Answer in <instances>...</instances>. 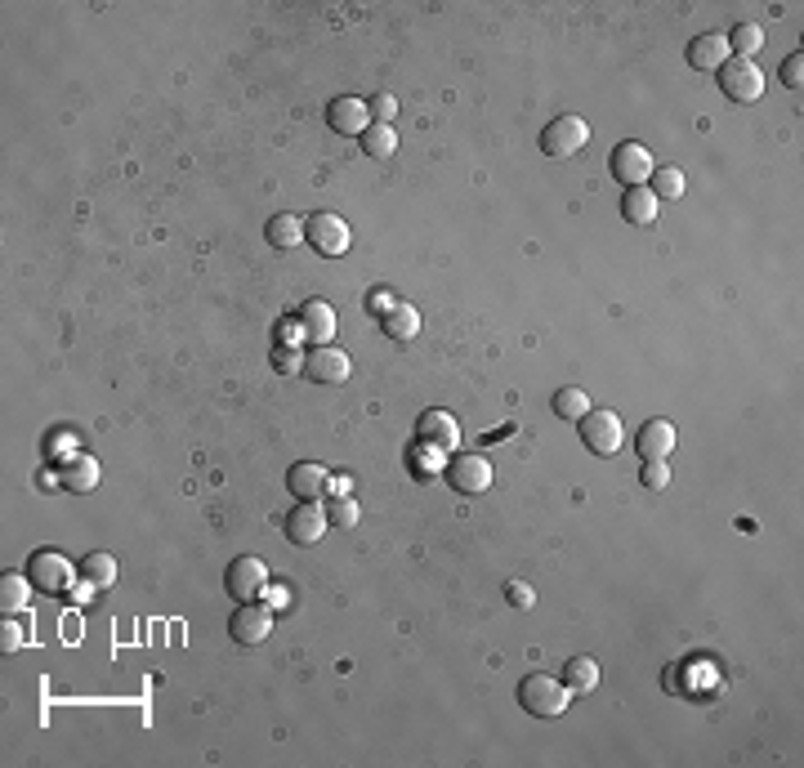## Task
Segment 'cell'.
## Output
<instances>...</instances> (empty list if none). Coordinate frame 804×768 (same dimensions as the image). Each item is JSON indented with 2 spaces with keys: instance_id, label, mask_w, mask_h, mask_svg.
Wrapping results in <instances>:
<instances>
[{
  "instance_id": "6da1fadb",
  "label": "cell",
  "mask_w": 804,
  "mask_h": 768,
  "mask_svg": "<svg viewBox=\"0 0 804 768\" xmlns=\"http://www.w3.org/2000/svg\"><path fill=\"white\" fill-rule=\"evenodd\" d=\"M568 688L559 684L554 675H545V670H536V675H528L519 684V706L528 710L532 719H554V715H563L568 710Z\"/></svg>"
},
{
  "instance_id": "7a4b0ae2",
  "label": "cell",
  "mask_w": 804,
  "mask_h": 768,
  "mask_svg": "<svg viewBox=\"0 0 804 768\" xmlns=\"http://www.w3.org/2000/svg\"><path fill=\"white\" fill-rule=\"evenodd\" d=\"M577 429H581V443L590 447V456H617L621 438H626L621 416L617 411H603V407H590L586 416L577 420Z\"/></svg>"
},
{
  "instance_id": "3957f363",
  "label": "cell",
  "mask_w": 804,
  "mask_h": 768,
  "mask_svg": "<svg viewBox=\"0 0 804 768\" xmlns=\"http://www.w3.org/2000/svg\"><path fill=\"white\" fill-rule=\"evenodd\" d=\"M715 81H720V90H724V99H733V103H760V94H764V72H760V63H751V59H724V67L715 72Z\"/></svg>"
},
{
  "instance_id": "277c9868",
  "label": "cell",
  "mask_w": 804,
  "mask_h": 768,
  "mask_svg": "<svg viewBox=\"0 0 804 768\" xmlns=\"http://www.w3.org/2000/svg\"><path fill=\"white\" fill-rule=\"evenodd\" d=\"M304 242L322 259H340L349 251V224H344L340 215H331V210H318V215L304 219Z\"/></svg>"
},
{
  "instance_id": "5b68a950",
  "label": "cell",
  "mask_w": 804,
  "mask_h": 768,
  "mask_svg": "<svg viewBox=\"0 0 804 768\" xmlns=\"http://www.w3.org/2000/svg\"><path fill=\"white\" fill-rule=\"evenodd\" d=\"M228 635H233L242 648H260V643L273 635V608L268 603H237V612L228 617Z\"/></svg>"
},
{
  "instance_id": "8992f818",
  "label": "cell",
  "mask_w": 804,
  "mask_h": 768,
  "mask_svg": "<svg viewBox=\"0 0 804 768\" xmlns=\"http://www.w3.org/2000/svg\"><path fill=\"white\" fill-rule=\"evenodd\" d=\"M443 474L456 496H483L492 487V465H487V456H474V451L469 456H452Z\"/></svg>"
},
{
  "instance_id": "52a82bcc",
  "label": "cell",
  "mask_w": 804,
  "mask_h": 768,
  "mask_svg": "<svg viewBox=\"0 0 804 768\" xmlns=\"http://www.w3.org/2000/svg\"><path fill=\"white\" fill-rule=\"evenodd\" d=\"M590 143V126L581 117H554L541 134V152L545 157H572Z\"/></svg>"
},
{
  "instance_id": "ba28073f",
  "label": "cell",
  "mask_w": 804,
  "mask_h": 768,
  "mask_svg": "<svg viewBox=\"0 0 804 768\" xmlns=\"http://www.w3.org/2000/svg\"><path fill=\"white\" fill-rule=\"evenodd\" d=\"M608 166H612V175L621 179L626 188H639V184H648L653 179V152L644 148V143H617L612 148V157H608Z\"/></svg>"
},
{
  "instance_id": "9c48e42d",
  "label": "cell",
  "mask_w": 804,
  "mask_h": 768,
  "mask_svg": "<svg viewBox=\"0 0 804 768\" xmlns=\"http://www.w3.org/2000/svg\"><path fill=\"white\" fill-rule=\"evenodd\" d=\"M353 371L349 353L335 349V344H313L309 358H304V376H309L313 384H344Z\"/></svg>"
},
{
  "instance_id": "30bf717a",
  "label": "cell",
  "mask_w": 804,
  "mask_h": 768,
  "mask_svg": "<svg viewBox=\"0 0 804 768\" xmlns=\"http://www.w3.org/2000/svg\"><path fill=\"white\" fill-rule=\"evenodd\" d=\"M327 527H331V518L318 501H300L291 514H286V541L291 545H318L322 536H327Z\"/></svg>"
},
{
  "instance_id": "8fae6325",
  "label": "cell",
  "mask_w": 804,
  "mask_h": 768,
  "mask_svg": "<svg viewBox=\"0 0 804 768\" xmlns=\"http://www.w3.org/2000/svg\"><path fill=\"white\" fill-rule=\"evenodd\" d=\"M327 126L335 134H358L362 139L367 126H371V103L358 99V94H340V99L327 103Z\"/></svg>"
},
{
  "instance_id": "7c38bea8",
  "label": "cell",
  "mask_w": 804,
  "mask_h": 768,
  "mask_svg": "<svg viewBox=\"0 0 804 768\" xmlns=\"http://www.w3.org/2000/svg\"><path fill=\"white\" fill-rule=\"evenodd\" d=\"M264 585H268V568H264V559H255V554H242V559L228 568V594H233V599H242V603L260 599Z\"/></svg>"
},
{
  "instance_id": "4fadbf2b",
  "label": "cell",
  "mask_w": 804,
  "mask_h": 768,
  "mask_svg": "<svg viewBox=\"0 0 804 768\" xmlns=\"http://www.w3.org/2000/svg\"><path fill=\"white\" fill-rule=\"evenodd\" d=\"M27 576H32V585H41V590H67V581H72V563H67L63 554H54V550H36L32 563H27Z\"/></svg>"
},
{
  "instance_id": "5bb4252c",
  "label": "cell",
  "mask_w": 804,
  "mask_h": 768,
  "mask_svg": "<svg viewBox=\"0 0 804 768\" xmlns=\"http://www.w3.org/2000/svg\"><path fill=\"white\" fill-rule=\"evenodd\" d=\"M635 451L644 460H666L670 451H675V425L662 420V416L644 420V425H639V434H635Z\"/></svg>"
},
{
  "instance_id": "9a60e30c",
  "label": "cell",
  "mask_w": 804,
  "mask_h": 768,
  "mask_svg": "<svg viewBox=\"0 0 804 768\" xmlns=\"http://www.w3.org/2000/svg\"><path fill=\"white\" fill-rule=\"evenodd\" d=\"M286 487H291L295 501H322L327 496V469L313 465V460H300V465L286 469Z\"/></svg>"
},
{
  "instance_id": "2e32d148",
  "label": "cell",
  "mask_w": 804,
  "mask_h": 768,
  "mask_svg": "<svg viewBox=\"0 0 804 768\" xmlns=\"http://www.w3.org/2000/svg\"><path fill=\"white\" fill-rule=\"evenodd\" d=\"M300 335L309 344H331V335H335V309H331L327 300L300 304Z\"/></svg>"
},
{
  "instance_id": "e0dca14e",
  "label": "cell",
  "mask_w": 804,
  "mask_h": 768,
  "mask_svg": "<svg viewBox=\"0 0 804 768\" xmlns=\"http://www.w3.org/2000/svg\"><path fill=\"white\" fill-rule=\"evenodd\" d=\"M724 59H729V41H724L720 32H706V36L688 41V63H693L697 72H720Z\"/></svg>"
},
{
  "instance_id": "ac0fdd59",
  "label": "cell",
  "mask_w": 804,
  "mask_h": 768,
  "mask_svg": "<svg viewBox=\"0 0 804 768\" xmlns=\"http://www.w3.org/2000/svg\"><path fill=\"white\" fill-rule=\"evenodd\" d=\"M456 438H461V425H456L452 411H425V416H420V443L425 447L452 451Z\"/></svg>"
},
{
  "instance_id": "d6986e66",
  "label": "cell",
  "mask_w": 804,
  "mask_h": 768,
  "mask_svg": "<svg viewBox=\"0 0 804 768\" xmlns=\"http://www.w3.org/2000/svg\"><path fill=\"white\" fill-rule=\"evenodd\" d=\"M59 478H63V487L67 492H94L99 487V460L94 456H67L63 460V469H59Z\"/></svg>"
},
{
  "instance_id": "ffe728a7",
  "label": "cell",
  "mask_w": 804,
  "mask_h": 768,
  "mask_svg": "<svg viewBox=\"0 0 804 768\" xmlns=\"http://www.w3.org/2000/svg\"><path fill=\"white\" fill-rule=\"evenodd\" d=\"M657 197H653V188L648 184H639V188H626V197H621V215H626V224H635V228H648L657 219Z\"/></svg>"
},
{
  "instance_id": "44dd1931",
  "label": "cell",
  "mask_w": 804,
  "mask_h": 768,
  "mask_svg": "<svg viewBox=\"0 0 804 768\" xmlns=\"http://www.w3.org/2000/svg\"><path fill=\"white\" fill-rule=\"evenodd\" d=\"M380 331H385L394 344L416 340V335H420V313L411 309V304H394V309H389L385 318H380Z\"/></svg>"
},
{
  "instance_id": "7402d4cb",
  "label": "cell",
  "mask_w": 804,
  "mask_h": 768,
  "mask_svg": "<svg viewBox=\"0 0 804 768\" xmlns=\"http://www.w3.org/2000/svg\"><path fill=\"white\" fill-rule=\"evenodd\" d=\"M559 684L568 688V693H590V688L599 684V661L595 657H572L568 666H563Z\"/></svg>"
},
{
  "instance_id": "603a6c76",
  "label": "cell",
  "mask_w": 804,
  "mask_h": 768,
  "mask_svg": "<svg viewBox=\"0 0 804 768\" xmlns=\"http://www.w3.org/2000/svg\"><path fill=\"white\" fill-rule=\"evenodd\" d=\"M550 407H554V416H559V420H572V425H577V420L590 411V398H586V389H581V384H563V389H554Z\"/></svg>"
},
{
  "instance_id": "cb8c5ba5",
  "label": "cell",
  "mask_w": 804,
  "mask_h": 768,
  "mask_svg": "<svg viewBox=\"0 0 804 768\" xmlns=\"http://www.w3.org/2000/svg\"><path fill=\"white\" fill-rule=\"evenodd\" d=\"M264 237L277 246V251H295V246L304 242V219H295V215H273V219H268V228H264Z\"/></svg>"
},
{
  "instance_id": "d4e9b609",
  "label": "cell",
  "mask_w": 804,
  "mask_h": 768,
  "mask_svg": "<svg viewBox=\"0 0 804 768\" xmlns=\"http://www.w3.org/2000/svg\"><path fill=\"white\" fill-rule=\"evenodd\" d=\"M764 45V27L760 23H737L729 32V54L733 59H755Z\"/></svg>"
},
{
  "instance_id": "484cf974",
  "label": "cell",
  "mask_w": 804,
  "mask_h": 768,
  "mask_svg": "<svg viewBox=\"0 0 804 768\" xmlns=\"http://www.w3.org/2000/svg\"><path fill=\"white\" fill-rule=\"evenodd\" d=\"M394 148H398L394 126H380V121H371L367 134H362V152H367V157H376V161H389V157H394Z\"/></svg>"
},
{
  "instance_id": "4316f807",
  "label": "cell",
  "mask_w": 804,
  "mask_h": 768,
  "mask_svg": "<svg viewBox=\"0 0 804 768\" xmlns=\"http://www.w3.org/2000/svg\"><path fill=\"white\" fill-rule=\"evenodd\" d=\"M648 188H653V197H657V201H675V197H684V170H679V166H657V170H653V179H648Z\"/></svg>"
},
{
  "instance_id": "83f0119b",
  "label": "cell",
  "mask_w": 804,
  "mask_h": 768,
  "mask_svg": "<svg viewBox=\"0 0 804 768\" xmlns=\"http://www.w3.org/2000/svg\"><path fill=\"white\" fill-rule=\"evenodd\" d=\"M81 581L99 585V590L117 585V559H112V554H90V559L81 563Z\"/></svg>"
},
{
  "instance_id": "f1b7e54d",
  "label": "cell",
  "mask_w": 804,
  "mask_h": 768,
  "mask_svg": "<svg viewBox=\"0 0 804 768\" xmlns=\"http://www.w3.org/2000/svg\"><path fill=\"white\" fill-rule=\"evenodd\" d=\"M27 594H32V576H0V603H5V612H18L27 608Z\"/></svg>"
},
{
  "instance_id": "f546056e",
  "label": "cell",
  "mask_w": 804,
  "mask_h": 768,
  "mask_svg": "<svg viewBox=\"0 0 804 768\" xmlns=\"http://www.w3.org/2000/svg\"><path fill=\"white\" fill-rule=\"evenodd\" d=\"M639 483H644L648 492H666V487H670V465H666V460H644V469H639Z\"/></svg>"
},
{
  "instance_id": "4dcf8cb0",
  "label": "cell",
  "mask_w": 804,
  "mask_h": 768,
  "mask_svg": "<svg viewBox=\"0 0 804 768\" xmlns=\"http://www.w3.org/2000/svg\"><path fill=\"white\" fill-rule=\"evenodd\" d=\"M327 518H331V527H353V523H358V505H353L349 496H331Z\"/></svg>"
},
{
  "instance_id": "1f68e13d",
  "label": "cell",
  "mask_w": 804,
  "mask_h": 768,
  "mask_svg": "<svg viewBox=\"0 0 804 768\" xmlns=\"http://www.w3.org/2000/svg\"><path fill=\"white\" fill-rule=\"evenodd\" d=\"M394 117H398V99H394V94H376V99H371V121L389 126Z\"/></svg>"
},
{
  "instance_id": "d6a6232c",
  "label": "cell",
  "mask_w": 804,
  "mask_h": 768,
  "mask_svg": "<svg viewBox=\"0 0 804 768\" xmlns=\"http://www.w3.org/2000/svg\"><path fill=\"white\" fill-rule=\"evenodd\" d=\"M782 85H787V90H800L804 85V59L800 54H791V59L782 63Z\"/></svg>"
},
{
  "instance_id": "836d02e7",
  "label": "cell",
  "mask_w": 804,
  "mask_h": 768,
  "mask_svg": "<svg viewBox=\"0 0 804 768\" xmlns=\"http://www.w3.org/2000/svg\"><path fill=\"white\" fill-rule=\"evenodd\" d=\"M273 367L282 371V376H295V371H304V358L291 349H273Z\"/></svg>"
},
{
  "instance_id": "e575fe53",
  "label": "cell",
  "mask_w": 804,
  "mask_h": 768,
  "mask_svg": "<svg viewBox=\"0 0 804 768\" xmlns=\"http://www.w3.org/2000/svg\"><path fill=\"white\" fill-rule=\"evenodd\" d=\"M505 599H510L514 608H532V603H536V594H532V585L510 581V585H505Z\"/></svg>"
},
{
  "instance_id": "d590c367",
  "label": "cell",
  "mask_w": 804,
  "mask_h": 768,
  "mask_svg": "<svg viewBox=\"0 0 804 768\" xmlns=\"http://www.w3.org/2000/svg\"><path fill=\"white\" fill-rule=\"evenodd\" d=\"M371 309H376L380 318H385V313L394 309V300H389V291H376V295H371Z\"/></svg>"
},
{
  "instance_id": "8d00e7d4",
  "label": "cell",
  "mask_w": 804,
  "mask_h": 768,
  "mask_svg": "<svg viewBox=\"0 0 804 768\" xmlns=\"http://www.w3.org/2000/svg\"><path fill=\"white\" fill-rule=\"evenodd\" d=\"M286 603H291V594H286L282 585H277V590H268V608H286Z\"/></svg>"
},
{
  "instance_id": "74e56055",
  "label": "cell",
  "mask_w": 804,
  "mask_h": 768,
  "mask_svg": "<svg viewBox=\"0 0 804 768\" xmlns=\"http://www.w3.org/2000/svg\"><path fill=\"white\" fill-rule=\"evenodd\" d=\"M94 590H99V585L81 581V585H76V590H72V594H76V603H90V599H94Z\"/></svg>"
}]
</instances>
